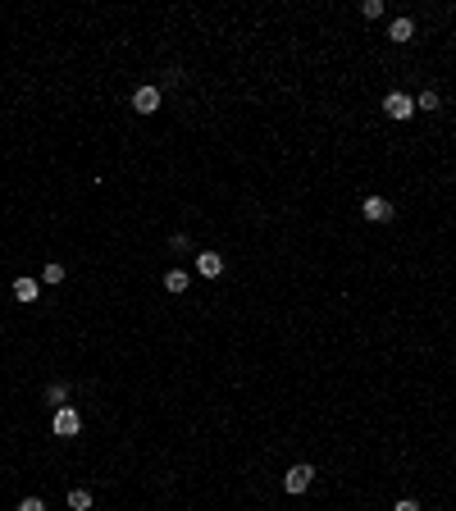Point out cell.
I'll use <instances>...</instances> for the list:
<instances>
[{"label":"cell","instance_id":"obj_2","mask_svg":"<svg viewBox=\"0 0 456 511\" xmlns=\"http://www.w3.org/2000/svg\"><path fill=\"white\" fill-rule=\"evenodd\" d=\"M132 110H137V114H155V110H160V87H155V83L137 87L132 92Z\"/></svg>","mask_w":456,"mask_h":511},{"label":"cell","instance_id":"obj_16","mask_svg":"<svg viewBox=\"0 0 456 511\" xmlns=\"http://www.w3.org/2000/svg\"><path fill=\"white\" fill-rule=\"evenodd\" d=\"M392 511H420V502H415V498H402V502H397Z\"/></svg>","mask_w":456,"mask_h":511},{"label":"cell","instance_id":"obj_14","mask_svg":"<svg viewBox=\"0 0 456 511\" xmlns=\"http://www.w3.org/2000/svg\"><path fill=\"white\" fill-rule=\"evenodd\" d=\"M360 14H365V19H379V14H383V0H365V5H360Z\"/></svg>","mask_w":456,"mask_h":511},{"label":"cell","instance_id":"obj_10","mask_svg":"<svg viewBox=\"0 0 456 511\" xmlns=\"http://www.w3.org/2000/svg\"><path fill=\"white\" fill-rule=\"evenodd\" d=\"M69 507H73V511H91V493L87 489H73V493H69Z\"/></svg>","mask_w":456,"mask_h":511},{"label":"cell","instance_id":"obj_12","mask_svg":"<svg viewBox=\"0 0 456 511\" xmlns=\"http://www.w3.org/2000/svg\"><path fill=\"white\" fill-rule=\"evenodd\" d=\"M64 397H69V388H64V383H51V388H46V402L64 406Z\"/></svg>","mask_w":456,"mask_h":511},{"label":"cell","instance_id":"obj_9","mask_svg":"<svg viewBox=\"0 0 456 511\" xmlns=\"http://www.w3.org/2000/svg\"><path fill=\"white\" fill-rule=\"evenodd\" d=\"M187 283H192V279H187L183 270H169V274H164V293H187Z\"/></svg>","mask_w":456,"mask_h":511},{"label":"cell","instance_id":"obj_4","mask_svg":"<svg viewBox=\"0 0 456 511\" xmlns=\"http://www.w3.org/2000/svg\"><path fill=\"white\" fill-rule=\"evenodd\" d=\"M360 215L374 219V224H388V219H392V206L383 201V196H365V201H360Z\"/></svg>","mask_w":456,"mask_h":511},{"label":"cell","instance_id":"obj_3","mask_svg":"<svg viewBox=\"0 0 456 511\" xmlns=\"http://www.w3.org/2000/svg\"><path fill=\"white\" fill-rule=\"evenodd\" d=\"M78 429H82V415H78L73 406H60V411H55V434H60V438H73Z\"/></svg>","mask_w":456,"mask_h":511},{"label":"cell","instance_id":"obj_1","mask_svg":"<svg viewBox=\"0 0 456 511\" xmlns=\"http://www.w3.org/2000/svg\"><path fill=\"white\" fill-rule=\"evenodd\" d=\"M383 110H388V119H411L415 101L406 96V92H388V96H383Z\"/></svg>","mask_w":456,"mask_h":511},{"label":"cell","instance_id":"obj_15","mask_svg":"<svg viewBox=\"0 0 456 511\" xmlns=\"http://www.w3.org/2000/svg\"><path fill=\"white\" fill-rule=\"evenodd\" d=\"M19 511H46V502H42V498H23Z\"/></svg>","mask_w":456,"mask_h":511},{"label":"cell","instance_id":"obj_6","mask_svg":"<svg viewBox=\"0 0 456 511\" xmlns=\"http://www.w3.org/2000/svg\"><path fill=\"white\" fill-rule=\"evenodd\" d=\"M196 274L219 279V274H224V256H219V251H201V256H196Z\"/></svg>","mask_w":456,"mask_h":511},{"label":"cell","instance_id":"obj_5","mask_svg":"<svg viewBox=\"0 0 456 511\" xmlns=\"http://www.w3.org/2000/svg\"><path fill=\"white\" fill-rule=\"evenodd\" d=\"M310 479H315L310 466H292L288 475H283V489H288V493H306V489H310Z\"/></svg>","mask_w":456,"mask_h":511},{"label":"cell","instance_id":"obj_7","mask_svg":"<svg viewBox=\"0 0 456 511\" xmlns=\"http://www.w3.org/2000/svg\"><path fill=\"white\" fill-rule=\"evenodd\" d=\"M10 293H14V302L28 306V302H37V297H42V283H37V279H14Z\"/></svg>","mask_w":456,"mask_h":511},{"label":"cell","instance_id":"obj_8","mask_svg":"<svg viewBox=\"0 0 456 511\" xmlns=\"http://www.w3.org/2000/svg\"><path fill=\"white\" fill-rule=\"evenodd\" d=\"M388 37H392V42H411V37H415V23L411 19H392Z\"/></svg>","mask_w":456,"mask_h":511},{"label":"cell","instance_id":"obj_13","mask_svg":"<svg viewBox=\"0 0 456 511\" xmlns=\"http://www.w3.org/2000/svg\"><path fill=\"white\" fill-rule=\"evenodd\" d=\"M415 110H438V92H420V101H415Z\"/></svg>","mask_w":456,"mask_h":511},{"label":"cell","instance_id":"obj_11","mask_svg":"<svg viewBox=\"0 0 456 511\" xmlns=\"http://www.w3.org/2000/svg\"><path fill=\"white\" fill-rule=\"evenodd\" d=\"M42 283H51V288H55V283H64V265H46V270H42Z\"/></svg>","mask_w":456,"mask_h":511}]
</instances>
